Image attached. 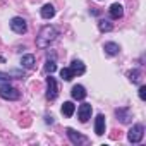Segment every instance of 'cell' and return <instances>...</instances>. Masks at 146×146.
<instances>
[{
  "label": "cell",
  "instance_id": "6da1fadb",
  "mask_svg": "<svg viewBox=\"0 0 146 146\" xmlns=\"http://www.w3.org/2000/svg\"><path fill=\"white\" fill-rule=\"evenodd\" d=\"M58 36V29L55 26H43L36 36V46L38 48H46L50 46V43L55 41V38Z\"/></svg>",
  "mask_w": 146,
  "mask_h": 146
},
{
  "label": "cell",
  "instance_id": "7a4b0ae2",
  "mask_svg": "<svg viewBox=\"0 0 146 146\" xmlns=\"http://www.w3.org/2000/svg\"><path fill=\"white\" fill-rule=\"evenodd\" d=\"M0 98L4 100H9V102H14V100H19L21 98V91L14 86H11L9 83L0 86Z\"/></svg>",
  "mask_w": 146,
  "mask_h": 146
},
{
  "label": "cell",
  "instance_id": "3957f363",
  "mask_svg": "<svg viewBox=\"0 0 146 146\" xmlns=\"http://www.w3.org/2000/svg\"><path fill=\"white\" fill-rule=\"evenodd\" d=\"M143 137H144V125L143 124H136V125H132L131 129H129V132H127V139H129V143H141L143 141Z\"/></svg>",
  "mask_w": 146,
  "mask_h": 146
},
{
  "label": "cell",
  "instance_id": "277c9868",
  "mask_svg": "<svg viewBox=\"0 0 146 146\" xmlns=\"http://www.w3.org/2000/svg\"><path fill=\"white\" fill-rule=\"evenodd\" d=\"M11 29L17 35H24L28 31V24L23 17H12L11 19Z\"/></svg>",
  "mask_w": 146,
  "mask_h": 146
},
{
  "label": "cell",
  "instance_id": "5b68a950",
  "mask_svg": "<svg viewBox=\"0 0 146 146\" xmlns=\"http://www.w3.org/2000/svg\"><path fill=\"white\" fill-rule=\"evenodd\" d=\"M57 93H58L57 81H55V78H52V74H48V78H46V98L48 100H55Z\"/></svg>",
  "mask_w": 146,
  "mask_h": 146
},
{
  "label": "cell",
  "instance_id": "8992f818",
  "mask_svg": "<svg viewBox=\"0 0 146 146\" xmlns=\"http://www.w3.org/2000/svg\"><path fill=\"white\" fill-rule=\"evenodd\" d=\"M67 136H69V139H70L72 144H78V146H79V144H86V143H88V137H86V136L76 132L72 127H67Z\"/></svg>",
  "mask_w": 146,
  "mask_h": 146
},
{
  "label": "cell",
  "instance_id": "52a82bcc",
  "mask_svg": "<svg viewBox=\"0 0 146 146\" xmlns=\"http://www.w3.org/2000/svg\"><path fill=\"white\" fill-rule=\"evenodd\" d=\"M91 112H93V108H91L90 103H83V105H79V108H78V117H79V120H81L83 124L88 122V120L91 119Z\"/></svg>",
  "mask_w": 146,
  "mask_h": 146
},
{
  "label": "cell",
  "instance_id": "ba28073f",
  "mask_svg": "<svg viewBox=\"0 0 146 146\" xmlns=\"http://www.w3.org/2000/svg\"><path fill=\"white\" fill-rule=\"evenodd\" d=\"M95 132L98 136L105 134V115H102V113H98L96 119H95Z\"/></svg>",
  "mask_w": 146,
  "mask_h": 146
},
{
  "label": "cell",
  "instance_id": "9c48e42d",
  "mask_svg": "<svg viewBox=\"0 0 146 146\" xmlns=\"http://www.w3.org/2000/svg\"><path fill=\"white\" fill-rule=\"evenodd\" d=\"M70 95H72V98H74V100H84L88 93H86L84 86H81V84H76V86H72V91H70Z\"/></svg>",
  "mask_w": 146,
  "mask_h": 146
},
{
  "label": "cell",
  "instance_id": "30bf717a",
  "mask_svg": "<svg viewBox=\"0 0 146 146\" xmlns=\"http://www.w3.org/2000/svg\"><path fill=\"white\" fill-rule=\"evenodd\" d=\"M108 14H110L112 19H120L124 16V7L120 4H112L110 9H108Z\"/></svg>",
  "mask_w": 146,
  "mask_h": 146
},
{
  "label": "cell",
  "instance_id": "8fae6325",
  "mask_svg": "<svg viewBox=\"0 0 146 146\" xmlns=\"http://www.w3.org/2000/svg\"><path fill=\"white\" fill-rule=\"evenodd\" d=\"M70 69H72V72H74V74H78V76H81V74H84V72H86V65H84L81 60H78V58L72 60Z\"/></svg>",
  "mask_w": 146,
  "mask_h": 146
},
{
  "label": "cell",
  "instance_id": "7c38bea8",
  "mask_svg": "<svg viewBox=\"0 0 146 146\" xmlns=\"http://www.w3.org/2000/svg\"><path fill=\"white\" fill-rule=\"evenodd\" d=\"M53 16H55V7L52 4H45L41 7V17L43 19H52Z\"/></svg>",
  "mask_w": 146,
  "mask_h": 146
},
{
  "label": "cell",
  "instance_id": "4fadbf2b",
  "mask_svg": "<svg viewBox=\"0 0 146 146\" xmlns=\"http://www.w3.org/2000/svg\"><path fill=\"white\" fill-rule=\"evenodd\" d=\"M103 50H105L107 55H117V53L120 52V46H119L117 43H113V41H108V43L103 45Z\"/></svg>",
  "mask_w": 146,
  "mask_h": 146
},
{
  "label": "cell",
  "instance_id": "5bb4252c",
  "mask_svg": "<svg viewBox=\"0 0 146 146\" xmlns=\"http://www.w3.org/2000/svg\"><path fill=\"white\" fill-rule=\"evenodd\" d=\"M115 115L120 119V122H124V124H127L129 120H131V112H129V108H117L115 110Z\"/></svg>",
  "mask_w": 146,
  "mask_h": 146
},
{
  "label": "cell",
  "instance_id": "9a60e30c",
  "mask_svg": "<svg viewBox=\"0 0 146 146\" xmlns=\"http://www.w3.org/2000/svg\"><path fill=\"white\" fill-rule=\"evenodd\" d=\"M74 112H76V105L72 103V102H65L62 105V113L65 117H72V115H74Z\"/></svg>",
  "mask_w": 146,
  "mask_h": 146
},
{
  "label": "cell",
  "instance_id": "2e32d148",
  "mask_svg": "<svg viewBox=\"0 0 146 146\" xmlns=\"http://www.w3.org/2000/svg\"><path fill=\"white\" fill-rule=\"evenodd\" d=\"M21 65H23L24 69H33V67H35V55H31V53L24 55V57L21 58Z\"/></svg>",
  "mask_w": 146,
  "mask_h": 146
},
{
  "label": "cell",
  "instance_id": "e0dca14e",
  "mask_svg": "<svg viewBox=\"0 0 146 146\" xmlns=\"http://www.w3.org/2000/svg\"><path fill=\"white\" fill-rule=\"evenodd\" d=\"M98 28H100L102 33H108V31L113 29V24H112L108 19H100V21H98Z\"/></svg>",
  "mask_w": 146,
  "mask_h": 146
},
{
  "label": "cell",
  "instance_id": "ac0fdd59",
  "mask_svg": "<svg viewBox=\"0 0 146 146\" xmlns=\"http://www.w3.org/2000/svg\"><path fill=\"white\" fill-rule=\"evenodd\" d=\"M60 78H62L64 81H72V78H76V74L72 72L70 67H64V69L60 70Z\"/></svg>",
  "mask_w": 146,
  "mask_h": 146
},
{
  "label": "cell",
  "instance_id": "d6986e66",
  "mask_svg": "<svg viewBox=\"0 0 146 146\" xmlns=\"http://www.w3.org/2000/svg\"><path fill=\"white\" fill-rule=\"evenodd\" d=\"M57 70V64H55V60L52 58H48L46 62H45V72H46V74H53V72Z\"/></svg>",
  "mask_w": 146,
  "mask_h": 146
},
{
  "label": "cell",
  "instance_id": "ffe728a7",
  "mask_svg": "<svg viewBox=\"0 0 146 146\" xmlns=\"http://www.w3.org/2000/svg\"><path fill=\"white\" fill-rule=\"evenodd\" d=\"M127 76H129V81H131V83H139V76H141L139 70H131Z\"/></svg>",
  "mask_w": 146,
  "mask_h": 146
},
{
  "label": "cell",
  "instance_id": "44dd1931",
  "mask_svg": "<svg viewBox=\"0 0 146 146\" xmlns=\"http://www.w3.org/2000/svg\"><path fill=\"white\" fill-rule=\"evenodd\" d=\"M12 76L11 74H5V72H0V83H11Z\"/></svg>",
  "mask_w": 146,
  "mask_h": 146
},
{
  "label": "cell",
  "instance_id": "7402d4cb",
  "mask_svg": "<svg viewBox=\"0 0 146 146\" xmlns=\"http://www.w3.org/2000/svg\"><path fill=\"white\" fill-rule=\"evenodd\" d=\"M139 98H141L143 102L146 100V86H141V88H139Z\"/></svg>",
  "mask_w": 146,
  "mask_h": 146
}]
</instances>
